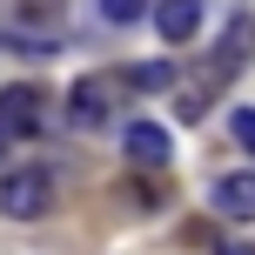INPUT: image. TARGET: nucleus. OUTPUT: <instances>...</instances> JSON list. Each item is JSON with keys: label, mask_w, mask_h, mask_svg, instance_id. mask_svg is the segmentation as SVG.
Masks as SVG:
<instances>
[{"label": "nucleus", "mask_w": 255, "mask_h": 255, "mask_svg": "<svg viewBox=\"0 0 255 255\" xmlns=\"http://www.w3.org/2000/svg\"><path fill=\"white\" fill-rule=\"evenodd\" d=\"M47 202H54L47 168H7V175H0V215L7 222H40Z\"/></svg>", "instance_id": "nucleus-1"}, {"label": "nucleus", "mask_w": 255, "mask_h": 255, "mask_svg": "<svg viewBox=\"0 0 255 255\" xmlns=\"http://www.w3.org/2000/svg\"><path fill=\"white\" fill-rule=\"evenodd\" d=\"M0 134L7 141L40 134V88H7L0 94Z\"/></svg>", "instance_id": "nucleus-2"}, {"label": "nucleus", "mask_w": 255, "mask_h": 255, "mask_svg": "<svg viewBox=\"0 0 255 255\" xmlns=\"http://www.w3.org/2000/svg\"><path fill=\"white\" fill-rule=\"evenodd\" d=\"M115 88H121V81H108V74H88V81H74V101H67V115H74L81 128L108 121V108H115Z\"/></svg>", "instance_id": "nucleus-3"}, {"label": "nucleus", "mask_w": 255, "mask_h": 255, "mask_svg": "<svg viewBox=\"0 0 255 255\" xmlns=\"http://www.w3.org/2000/svg\"><path fill=\"white\" fill-rule=\"evenodd\" d=\"M168 154H175V148H168V128H154V121L128 128V161H134V168H168Z\"/></svg>", "instance_id": "nucleus-4"}, {"label": "nucleus", "mask_w": 255, "mask_h": 255, "mask_svg": "<svg viewBox=\"0 0 255 255\" xmlns=\"http://www.w3.org/2000/svg\"><path fill=\"white\" fill-rule=\"evenodd\" d=\"M215 208L229 222H255V175H222L215 181Z\"/></svg>", "instance_id": "nucleus-5"}, {"label": "nucleus", "mask_w": 255, "mask_h": 255, "mask_svg": "<svg viewBox=\"0 0 255 255\" xmlns=\"http://www.w3.org/2000/svg\"><path fill=\"white\" fill-rule=\"evenodd\" d=\"M154 27H161V40H195L202 7L195 0H154Z\"/></svg>", "instance_id": "nucleus-6"}, {"label": "nucleus", "mask_w": 255, "mask_h": 255, "mask_svg": "<svg viewBox=\"0 0 255 255\" xmlns=\"http://www.w3.org/2000/svg\"><path fill=\"white\" fill-rule=\"evenodd\" d=\"M121 88H175V67L168 61H148V67H121Z\"/></svg>", "instance_id": "nucleus-7"}, {"label": "nucleus", "mask_w": 255, "mask_h": 255, "mask_svg": "<svg viewBox=\"0 0 255 255\" xmlns=\"http://www.w3.org/2000/svg\"><path fill=\"white\" fill-rule=\"evenodd\" d=\"M229 134H235V148L255 154V108H235V115H229Z\"/></svg>", "instance_id": "nucleus-8"}, {"label": "nucleus", "mask_w": 255, "mask_h": 255, "mask_svg": "<svg viewBox=\"0 0 255 255\" xmlns=\"http://www.w3.org/2000/svg\"><path fill=\"white\" fill-rule=\"evenodd\" d=\"M101 13L115 27H128V20H141V13H148V0H101Z\"/></svg>", "instance_id": "nucleus-9"}, {"label": "nucleus", "mask_w": 255, "mask_h": 255, "mask_svg": "<svg viewBox=\"0 0 255 255\" xmlns=\"http://www.w3.org/2000/svg\"><path fill=\"white\" fill-rule=\"evenodd\" d=\"M121 202H128V208H154V188H148V181H128Z\"/></svg>", "instance_id": "nucleus-10"}, {"label": "nucleus", "mask_w": 255, "mask_h": 255, "mask_svg": "<svg viewBox=\"0 0 255 255\" xmlns=\"http://www.w3.org/2000/svg\"><path fill=\"white\" fill-rule=\"evenodd\" d=\"M215 255H255V249L249 242H229V249H215Z\"/></svg>", "instance_id": "nucleus-11"}]
</instances>
